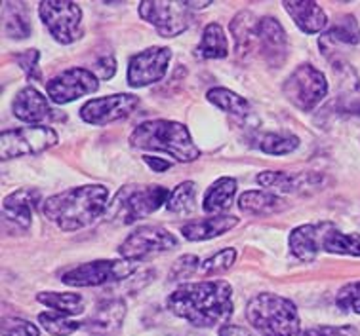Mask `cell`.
Masks as SVG:
<instances>
[{
    "label": "cell",
    "instance_id": "1",
    "mask_svg": "<svg viewBox=\"0 0 360 336\" xmlns=\"http://www.w3.org/2000/svg\"><path fill=\"white\" fill-rule=\"evenodd\" d=\"M168 310L195 327L210 329L227 325L233 316V287L227 281L212 279L177 287L166 300Z\"/></svg>",
    "mask_w": 360,
    "mask_h": 336
},
{
    "label": "cell",
    "instance_id": "2",
    "mask_svg": "<svg viewBox=\"0 0 360 336\" xmlns=\"http://www.w3.org/2000/svg\"><path fill=\"white\" fill-rule=\"evenodd\" d=\"M109 190L103 184H86L69 188L61 194L50 196L42 203V215L63 232H77L92 224L107 209Z\"/></svg>",
    "mask_w": 360,
    "mask_h": 336
},
{
    "label": "cell",
    "instance_id": "3",
    "mask_svg": "<svg viewBox=\"0 0 360 336\" xmlns=\"http://www.w3.org/2000/svg\"><path fill=\"white\" fill-rule=\"evenodd\" d=\"M131 147L151 152H164L176 162L191 163L200 156V149L193 142L189 130L174 120H149L139 123L130 135Z\"/></svg>",
    "mask_w": 360,
    "mask_h": 336
},
{
    "label": "cell",
    "instance_id": "4",
    "mask_svg": "<svg viewBox=\"0 0 360 336\" xmlns=\"http://www.w3.org/2000/svg\"><path fill=\"white\" fill-rule=\"evenodd\" d=\"M248 323L263 336H297L300 316L292 300L271 293L257 295L246 306Z\"/></svg>",
    "mask_w": 360,
    "mask_h": 336
},
{
    "label": "cell",
    "instance_id": "5",
    "mask_svg": "<svg viewBox=\"0 0 360 336\" xmlns=\"http://www.w3.org/2000/svg\"><path fill=\"white\" fill-rule=\"evenodd\" d=\"M170 190L164 187H126L115 196L109 213L122 224H134L166 206Z\"/></svg>",
    "mask_w": 360,
    "mask_h": 336
},
{
    "label": "cell",
    "instance_id": "6",
    "mask_svg": "<svg viewBox=\"0 0 360 336\" xmlns=\"http://www.w3.org/2000/svg\"><path fill=\"white\" fill-rule=\"evenodd\" d=\"M40 20L59 44L82 39V8L71 0H44L39 6Z\"/></svg>",
    "mask_w": 360,
    "mask_h": 336
},
{
    "label": "cell",
    "instance_id": "7",
    "mask_svg": "<svg viewBox=\"0 0 360 336\" xmlns=\"http://www.w3.org/2000/svg\"><path fill=\"white\" fill-rule=\"evenodd\" d=\"M139 260H94L75 266L61 276V281L71 287H99V285L120 281L138 270Z\"/></svg>",
    "mask_w": 360,
    "mask_h": 336
},
{
    "label": "cell",
    "instance_id": "8",
    "mask_svg": "<svg viewBox=\"0 0 360 336\" xmlns=\"http://www.w3.org/2000/svg\"><path fill=\"white\" fill-rule=\"evenodd\" d=\"M284 95L303 112L313 110L328 93V80L313 65H300L284 82Z\"/></svg>",
    "mask_w": 360,
    "mask_h": 336
},
{
    "label": "cell",
    "instance_id": "9",
    "mask_svg": "<svg viewBox=\"0 0 360 336\" xmlns=\"http://www.w3.org/2000/svg\"><path fill=\"white\" fill-rule=\"evenodd\" d=\"M139 15L166 39L185 33L191 23L189 2L179 0H143L139 4Z\"/></svg>",
    "mask_w": 360,
    "mask_h": 336
},
{
    "label": "cell",
    "instance_id": "10",
    "mask_svg": "<svg viewBox=\"0 0 360 336\" xmlns=\"http://www.w3.org/2000/svg\"><path fill=\"white\" fill-rule=\"evenodd\" d=\"M58 141V133L48 126H29V128L6 130L0 137V154H2V160L39 154V152L56 147Z\"/></svg>",
    "mask_w": 360,
    "mask_h": 336
},
{
    "label": "cell",
    "instance_id": "11",
    "mask_svg": "<svg viewBox=\"0 0 360 336\" xmlns=\"http://www.w3.org/2000/svg\"><path fill=\"white\" fill-rule=\"evenodd\" d=\"M99 90V78L88 69L72 67L67 71L59 72L58 76H53L46 84V91L50 101L58 105H67L92 95L94 91Z\"/></svg>",
    "mask_w": 360,
    "mask_h": 336
},
{
    "label": "cell",
    "instance_id": "12",
    "mask_svg": "<svg viewBox=\"0 0 360 336\" xmlns=\"http://www.w3.org/2000/svg\"><path fill=\"white\" fill-rule=\"evenodd\" d=\"M177 246L176 236L162 227H139L120 243L118 253L122 259L141 260L155 253H164Z\"/></svg>",
    "mask_w": 360,
    "mask_h": 336
},
{
    "label": "cell",
    "instance_id": "13",
    "mask_svg": "<svg viewBox=\"0 0 360 336\" xmlns=\"http://www.w3.org/2000/svg\"><path fill=\"white\" fill-rule=\"evenodd\" d=\"M172 52L170 48L155 46L136 53L128 63V84L131 88H145L160 82L168 72Z\"/></svg>",
    "mask_w": 360,
    "mask_h": 336
},
{
    "label": "cell",
    "instance_id": "14",
    "mask_svg": "<svg viewBox=\"0 0 360 336\" xmlns=\"http://www.w3.org/2000/svg\"><path fill=\"white\" fill-rule=\"evenodd\" d=\"M139 107V98L131 93H115L107 98H98L82 105L80 118L92 126H105V123L117 122L120 118L130 116Z\"/></svg>",
    "mask_w": 360,
    "mask_h": 336
},
{
    "label": "cell",
    "instance_id": "15",
    "mask_svg": "<svg viewBox=\"0 0 360 336\" xmlns=\"http://www.w3.org/2000/svg\"><path fill=\"white\" fill-rule=\"evenodd\" d=\"M332 222H316V224H302L292 230L288 238L290 251L303 262L314 260L322 251V241Z\"/></svg>",
    "mask_w": 360,
    "mask_h": 336
},
{
    "label": "cell",
    "instance_id": "16",
    "mask_svg": "<svg viewBox=\"0 0 360 336\" xmlns=\"http://www.w3.org/2000/svg\"><path fill=\"white\" fill-rule=\"evenodd\" d=\"M126 317V302L122 298H107L94 308L86 319V329L92 335H111L120 329Z\"/></svg>",
    "mask_w": 360,
    "mask_h": 336
},
{
    "label": "cell",
    "instance_id": "17",
    "mask_svg": "<svg viewBox=\"0 0 360 336\" xmlns=\"http://www.w3.org/2000/svg\"><path fill=\"white\" fill-rule=\"evenodd\" d=\"M13 116L27 123H37L44 122L48 118L52 116L53 110L48 105V99L40 93L33 86H27L23 90L15 95L12 103Z\"/></svg>",
    "mask_w": 360,
    "mask_h": 336
},
{
    "label": "cell",
    "instance_id": "18",
    "mask_svg": "<svg viewBox=\"0 0 360 336\" xmlns=\"http://www.w3.org/2000/svg\"><path fill=\"white\" fill-rule=\"evenodd\" d=\"M284 10L294 20V23L300 27V31L305 34H316L322 33L328 25V15L322 10L319 2L313 0H286L282 2Z\"/></svg>",
    "mask_w": 360,
    "mask_h": 336
},
{
    "label": "cell",
    "instance_id": "19",
    "mask_svg": "<svg viewBox=\"0 0 360 336\" xmlns=\"http://www.w3.org/2000/svg\"><path fill=\"white\" fill-rule=\"evenodd\" d=\"M40 201V192L33 188H20L12 194H8L2 203V213L8 220L21 228L31 227L33 211Z\"/></svg>",
    "mask_w": 360,
    "mask_h": 336
},
{
    "label": "cell",
    "instance_id": "20",
    "mask_svg": "<svg viewBox=\"0 0 360 336\" xmlns=\"http://www.w3.org/2000/svg\"><path fill=\"white\" fill-rule=\"evenodd\" d=\"M257 40L262 46L263 55L271 63H282V59L286 58V31L282 29L278 20L275 18H262L257 23Z\"/></svg>",
    "mask_w": 360,
    "mask_h": 336
},
{
    "label": "cell",
    "instance_id": "21",
    "mask_svg": "<svg viewBox=\"0 0 360 336\" xmlns=\"http://www.w3.org/2000/svg\"><path fill=\"white\" fill-rule=\"evenodd\" d=\"M236 224H238V219L233 215H214L208 219L191 220L181 228V234L189 241H204V239L217 238L221 234L229 232Z\"/></svg>",
    "mask_w": 360,
    "mask_h": 336
},
{
    "label": "cell",
    "instance_id": "22",
    "mask_svg": "<svg viewBox=\"0 0 360 336\" xmlns=\"http://www.w3.org/2000/svg\"><path fill=\"white\" fill-rule=\"evenodd\" d=\"M238 207L240 211L250 215H273L281 213L286 209V201L281 196L265 190H248L238 198Z\"/></svg>",
    "mask_w": 360,
    "mask_h": 336
},
{
    "label": "cell",
    "instance_id": "23",
    "mask_svg": "<svg viewBox=\"0 0 360 336\" xmlns=\"http://www.w3.org/2000/svg\"><path fill=\"white\" fill-rule=\"evenodd\" d=\"M236 196V181L233 177H221L217 179L212 187L206 190L202 200V209L210 215H217L229 209L231 203L235 201Z\"/></svg>",
    "mask_w": 360,
    "mask_h": 336
},
{
    "label": "cell",
    "instance_id": "24",
    "mask_svg": "<svg viewBox=\"0 0 360 336\" xmlns=\"http://www.w3.org/2000/svg\"><path fill=\"white\" fill-rule=\"evenodd\" d=\"M229 53V42L223 33L221 25L210 23L204 27L202 39L198 44V55L204 59H223Z\"/></svg>",
    "mask_w": 360,
    "mask_h": 336
},
{
    "label": "cell",
    "instance_id": "25",
    "mask_svg": "<svg viewBox=\"0 0 360 336\" xmlns=\"http://www.w3.org/2000/svg\"><path fill=\"white\" fill-rule=\"evenodd\" d=\"M322 251L360 257V234H343L335 224H330L322 241Z\"/></svg>",
    "mask_w": 360,
    "mask_h": 336
},
{
    "label": "cell",
    "instance_id": "26",
    "mask_svg": "<svg viewBox=\"0 0 360 336\" xmlns=\"http://www.w3.org/2000/svg\"><path fill=\"white\" fill-rule=\"evenodd\" d=\"M37 300L63 316H77L84 310V298L75 293H40Z\"/></svg>",
    "mask_w": 360,
    "mask_h": 336
},
{
    "label": "cell",
    "instance_id": "27",
    "mask_svg": "<svg viewBox=\"0 0 360 336\" xmlns=\"http://www.w3.org/2000/svg\"><path fill=\"white\" fill-rule=\"evenodd\" d=\"M257 23H259V20H256L250 12H243L236 15L235 21L231 23V33L235 36L236 52L244 53L246 50H250L252 42L257 39Z\"/></svg>",
    "mask_w": 360,
    "mask_h": 336
},
{
    "label": "cell",
    "instance_id": "28",
    "mask_svg": "<svg viewBox=\"0 0 360 336\" xmlns=\"http://www.w3.org/2000/svg\"><path fill=\"white\" fill-rule=\"evenodd\" d=\"M206 99L212 105H216L217 109H221L223 112H229L235 116H246L250 112L248 101L235 91L227 90V88H212L206 93Z\"/></svg>",
    "mask_w": 360,
    "mask_h": 336
},
{
    "label": "cell",
    "instance_id": "29",
    "mask_svg": "<svg viewBox=\"0 0 360 336\" xmlns=\"http://www.w3.org/2000/svg\"><path fill=\"white\" fill-rule=\"evenodd\" d=\"M195 198H197V184L193 181H185L172 190L170 198L166 201V209L170 213H189L195 207Z\"/></svg>",
    "mask_w": 360,
    "mask_h": 336
},
{
    "label": "cell",
    "instance_id": "30",
    "mask_svg": "<svg viewBox=\"0 0 360 336\" xmlns=\"http://www.w3.org/2000/svg\"><path fill=\"white\" fill-rule=\"evenodd\" d=\"M297 147H300V139L292 133H267L259 139V149L265 154H292Z\"/></svg>",
    "mask_w": 360,
    "mask_h": 336
},
{
    "label": "cell",
    "instance_id": "31",
    "mask_svg": "<svg viewBox=\"0 0 360 336\" xmlns=\"http://www.w3.org/2000/svg\"><path fill=\"white\" fill-rule=\"evenodd\" d=\"M256 181L265 188L278 190V192H295L302 188V177L284 173V171H263L256 177Z\"/></svg>",
    "mask_w": 360,
    "mask_h": 336
},
{
    "label": "cell",
    "instance_id": "32",
    "mask_svg": "<svg viewBox=\"0 0 360 336\" xmlns=\"http://www.w3.org/2000/svg\"><path fill=\"white\" fill-rule=\"evenodd\" d=\"M39 323L44 327L46 332L53 336H69L72 335L75 330L80 329L79 321L75 319H69V316H63V314H58V311H46V314H40Z\"/></svg>",
    "mask_w": 360,
    "mask_h": 336
},
{
    "label": "cell",
    "instance_id": "33",
    "mask_svg": "<svg viewBox=\"0 0 360 336\" xmlns=\"http://www.w3.org/2000/svg\"><path fill=\"white\" fill-rule=\"evenodd\" d=\"M326 39L340 40L345 44H359L360 42V27L354 18L347 15L341 21H338L330 31L326 33Z\"/></svg>",
    "mask_w": 360,
    "mask_h": 336
},
{
    "label": "cell",
    "instance_id": "34",
    "mask_svg": "<svg viewBox=\"0 0 360 336\" xmlns=\"http://www.w3.org/2000/svg\"><path fill=\"white\" fill-rule=\"evenodd\" d=\"M236 260V249L229 247V249H221L216 255H212L210 259H206L200 266V271L204 276H214V274H221L227 271L231 266L235 264Z\"/></svg>",
    "mask_w": 360,
    "mask_h": 336
},
{
    "label": "cell",
    "instance_id": "35",
    "mask_svg": "<svg viewBox=\"0 0 360 336\" xmlns=\"http://www.w3.org/2000/svg\"><path fill=\"white\" fill-rule=\"evenodd\" d=\"M335 304L340 310L360 314V281H353V283L341 287L335 297Z\"/></svg>",
    "mask_w": 360,
    "mask_h": 336
},
{
    "label": "cell",
    "instance_id": "36",
    "mask_svg": "<svg viewBox=\"0 0 360 336\" xmlns=\"http://www.w3.org/2000/svg\"><path fill=\"white\" fill-rule=\"evenodd\" d=\"M39 327L25 319L6 317L2 321V336H39Z\"/></svg>",
    "mask_w": 360,
    "mask_h": 336
},
{
    "label": "cell",
    "instance_id": "37",
    "mask_svg": "<svg viewBox=\"0 0 360 336\" xmlns=\"http://www.w3.org/2000/svg\"><path fill=\"white\" fill-rule=\"evenodd\" d=\"M200 266L202 264H200V260H198L195 255H184V257H179V259L174 262V266H172L170 278L174 279V281H177V279H187L189 276H193Z\"/></svg>",
    "mask_w": 360,
    "mask_h": 336
},
{
    "label": "cell",
    "instance_id": "38",
    "mask_svg": "<svg viewBox=\"0 0 360 336\" xmlns=\"http://www.w3.org/2000/svg\"><path fill=\"white\" fill-rule=\"evenodd\" d=\"M15 59H18V63L21 65V69L27 72V76L33 78V80H39L40 71H39V52H37V50H27V52L20 53Z\"/></svg>",
    "mask_w": 360,
    "mask_h": 336
},
{
    "label": "cell",
    "instance_id": "39",
    "mask_svg": "<svg viewBox=\"0 0 360 336\" xmlns=\"http://www.w3.org/2000/svg\"><path fill=\"white\" fill-rule=\"evenodd\" d=\"M92 72L99 80H111L115 76V72H117V61H115L112 55H103L94 63Z\"/></svg>",
    "mask_w": 360,
    "mask_h": 336
},
{
    "label": "cell",
    "instance_id": "40",
    "mask_svg": "<svg viewBox=\"0 0 360 336\" xmlns=\"http://www.w3.org/2000/svg\"><path fill=\"white\" fill-rule=\"evenodd\" d=\"M303 336H359L353 327H332V325H322L313 327Z\"/></svg>",
    "mask_w": 360,
    "mask_h": 336
},
{
    "label": "cell",
    "instance_id": "41",
    "mask_svg": "<svg viewBox=\"0 0 360 336\" xmlns=\"http://www.w3.org/2000/svg\"><path fill=\"white\" fill-rule=\"evenodd\" d=\"M143 162L155 171V173H162L172 168V162L164 160V158H157V156H143Z\"/></svg>",
    "mask_w": 360,
    "mask_h": 336
},
{
    "label": "cell",
    "instance_id": "42",
    "mask_svg": "<svg viewBox=\"0 0 360 336\" xmlns=\"http://www.w3.org/2000/svg\"><path fill=\"white\" fill-rule=\"evenodd\" d=\"M219 336H252L246 327L240 325H223L219 327Z\"/></svg>",
    "mask_w": 360,
    "mask_h": 336
},
{
    "label": "cell",
    "instance_id": "43",
    "mask_svg": "<svg viewBox=\"0 0 360 336\" xmlns=\"http://www.w3.org/2000/svg\"><path fill=\"white\" fill-rule=\"evenodd\" d=\"M353 110H354V112H356V114H360V105H354Z\"/></svg>",
    "mask_w": 360,
    "mask_h": 336
}]
</instances>
